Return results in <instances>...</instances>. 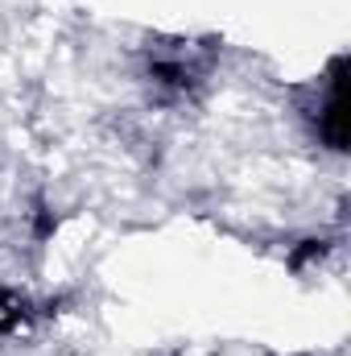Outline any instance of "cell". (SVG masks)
Listing matches in <instances>:
<instances>
[{"mask_svg": "<svg viewBox=\"0 0 351 356\" xmlns=\"http://www.w3.org/2000/svg\"><path fill=\"white\" fill-rule=\"evenodd\" d=\"M29 315H33V302H29L25 294H17V290H0V336L21 332V327L29 323Z\"/></svg>", "mask_w": 351, "mask_h": 356, "instance_id": "cell-1", "label": "cell"}]
</instances>
